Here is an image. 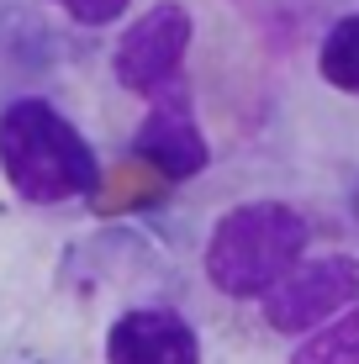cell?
I'll list each match as a JSON object with an SVG mask.
<instances>
[{"mask_svg":"<svg viewBox=\"0 0 359 364\" xmlns=\"http://www.w3.org/2000/svg\"><path fill=\"white\" fill-rule=\"evenodd\" d=\"M0 174L27 206H74L101 185V159L48 95H16L0 106Z\"/></svg>","mask_w":359,"mask_h":364,"instance_id":"6da1fadb","label":"cell"},{"mask_svg":"<svg viewBox=\"0 0 359 364\" xmlns=\"http://www.w3.org/2000/svg\"><path fill=\"white\" fill-rule=\"evenodd\" d=\"M312 254V222L291 200H243L217 217L201 248V269L217 296L254 301Z\"/></svg>","mask_w":359,"mask_h":364,"instance_id":"7a4b0ae2","label":"cell"},{"mask_svg":"<svg viewBox=\"0 0 359 364\" xmlns=\"http://www.w3.org/2000/svg\"><path fill=\"white\" fill-rule=\"evenodd\" d=\"M195 43V21L180 0H159L143 16H132L122 27L117 48H111V80L127 95L154 100L164 90L185 85V53Z\"/></svg>","mask_w":359,"mask_h":364,"instance_id":"3957f363","label":"cell"},{"mask_svg":"<svg viewBox=\"0 0 359 364\" xmlns=\"http://www.w3.org/2000/svg\"><path fill=\"white\" fill-rule=\"evenodd\" d=\"M359 306V259L354 254H306L280 285L259 296V317L280 338H306L312 328Z\"/></svg>","mask_w":359,"mask_h":364,"instance_id":"277c9868","label":"cell"},{"mask_svg":"<svg viewBox=\"0 0 359 364\" xmlns=\"http://www.w3.org/2000/svg\"><path fill=\"white\" fill-rule=\"evenodd\" d=\"M132 148L154 164L164 180H191L212 164V148H206V132L195 122V100L191 85H175V90L143 100L138 132H132Z\"/></svg>","mask_w":359,"mask_h":364,"instance_id":"5b68a950","label":"cell"},{"mask_svg":"<svg viewBox=\"0 0 359 364\" xmlns=\"http://www.w3.org/2000/svg\"><path fill=\"white\" fill-rule=\"evenodd\" d=\"M106 364H201V333L175 306H127L106 328Z\"/></svg>","mask_w":359,"mask_h":364,"instance_id":"8992f818","label":"cell"},{"mask_svg":"<svg viewBox=\"0 0 359 364\" xmlns=\"http://www.w3.org/2000/svg\"><path fill=\"white\" fill-rule=\"evenodd\" d=\"M317 74H323L328 90L359 100V11L333 16V27L317 43Z\"/></svg>","mask_w":359,"mask_h":364,"instance_id":"52a82bcc","label":"cell"},{"mask_svg":"<svg viewBox=\"0 0 359 364\" xmlns=\"http://www.w3.org/2000/svg\"><path fill=\"white\" fill-rule=\"evenodd\" d=\"M286 364H359V306L312 328L306 338H296Z\"/></svg>","mask_w":359,"mask_h":364,"instance_id":"ba28073f","label":"cell"},{"mask_svg":"<svg viewBox=\"0 0 359 364\" xmlns=\"http://www.w3.org/2000/svg\"><path fill=\"white\" fill-rule=\"evenodd\" d=\"M48 6H53L58 16H69L74 27L101 32V27H117V21L127 16V11H132V0H48Z\"/></svg>","mask_w":359,"mask_h":364,"instance_id":"9c48e42d","label":"cell"}]
</instances>
